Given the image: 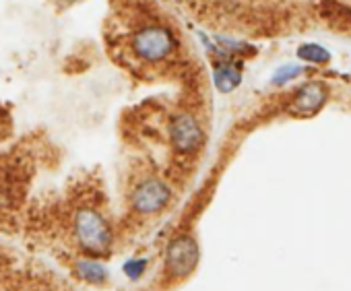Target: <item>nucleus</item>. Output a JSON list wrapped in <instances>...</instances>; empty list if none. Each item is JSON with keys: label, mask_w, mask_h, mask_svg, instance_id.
<instances>
[{"label": "nucleus", "mask_w": 351, "mask_h": 291, "mask_svg": "<svg viewBox=\"0 0 351 291\" xmlns=\"http://www.w3.org/2000/svg\"><path fill=\"white\" fill-rule=\"evenodd\" d=\"M132 54L145 64H159L178 50V38L165 25H145L130 40Z\"/></svg>", "instance_id": "1"}, {"label": "nucleus", "mask_w": 351, "mask_h": 291, "mask_svg": "<svg viewBox=\"0 0 351 291\" xmlns=\"http://www.w3.org/2000/svg\"><path fill=\"white\" fill-rule=\"evenodd\" d=\"M73 229H75V238L79 246L93 256L108 252L112 246V229L106 217L97 209H91V207L79 209L75 213Z\"/></svg>", "instance_id": "2"}, {"label": "nucleus", "mask_w": 351, "mask_h": 291, "mask_svg": "<svg viewBox=\"0 0 351 291\" xmlns=\"http://www.w3.org/2000/svg\"><path fill=\"white\" fill-rule=\"evenodd\" d=\"M167 132H169L171 147L182 155H195L205 142V132L201 122L189 112L171 116Z\"/></svg>", "instance_id": "3"}, {"label": "nucleus", "mask_w": 351, "mask_h": 291, "mask_svg": "<svg viewBox=\"0 0 351 291\" xmlns=\"http://www.w3.org/2000/svg\"><path fill=\"white\" fill-rule=\"evenodd\" d=\"M201 260L199 244L193 236L173 238L165 252V266L171 277H186L191 275Z\"/></svg>", "instance_id": "4"}, {"label": "nucleus", "mask_w": 351, "mask_h": 291, "mask_svg": "<svg viewBox=\"0 0 351 291\" xmlns=\"http://www.w3.org/2000/svg\"><path fill=\"white\" fill-rule=\"evenodd\" d=\"M169 201H171L169 186L163 180L149 178V180H143L141 184H136L130 205L138 215H153V213H159L161 209H165Z\"/></svg>", "instance_id": "5"}, {"label": "nucleus", "mask_w": 351, "mask_h": 291, "mask_svg": "<svg viewBox=\"0 0 351 291\" xmlns=\"http://www.w3.org/2000/svg\"><path fill=\"white\" fill-rule=\"evenodd\" d=\"M326 87L318 81H312V83H306L302 85L295 95H293V101L289 105V114L298 116V118H308V116H314L326 101Z\"/></svg>", "instance_id": "6"}, {"label": "nucleus", "mask_w": 351, "mask_h": 291, "mask_svg": "<svg viewBox=\"0 0 351 291\" xmlns=\"http://www.w3.org/2000/svg\"><path fill=\"white\" fill-rule=\"evenodd\" d=\"M213 83H215L217 91H221V93H232L234 89H238L240 83H242V68H240V64L236 60L215 62Z\"/></svg>", "instance_id": "7"}, {"label": "nucleus", "mask_w": 351, "mask_h": 291, "mask_svg": "<svg viewBox=\"0 0 351 291\" xmlns=\"http://www.w3.org/2000/svg\"><path fill=\"white\" fill-rule=\"evenodd\" d=\"M77 270L79 275L89 281V283H104L106 281V270L99 262L95 260H79L77 262Z\"/></svg>", "instance_id": "8"}, {"label": "nucleus", "mask_w": 351, "mask_h": 291, "mask_svg": "<svg viewBox=\"0 0 351 291\" xmlns=\"http://www.w3.org/2000/svg\"><path fill=\"white\" fill-rule=\"evenodd\" d=\"M298 56L306 62H316V64H324L328 62V52L322 48V46H316V44H306L298 50Z\"/></svg>", "instance_id": "9"}, {"label": "nucleus", "mask_w": 351, "mask_h": 291, "mask_svg": "<svg viewBox=\"0 0 351 291\" xmlns=\"http://www.w3.org/2000/svg\"><path fill=\"white\" fill-rule=\"evenodd\" d=\"M302 75V68L300 66H295V64H285V66H281L275 75H273V83L275 85H283V83H289L291 79H295V77H300Z\"/></svg>", "instance_id": "10"}, {"label": "nucleus", "mask_w": 351, "mask_h": 291, "mask_svg": "<svg viewBox=\"0 0 351 291\" xmlns=\"http://www.w3.org/2000/svg\"><path fill=\"white\" fill-rule=\"evenodd\" d=\"M0 201H3V186H0Z\"/></svg>", "instance_id": "11"}]
</instances>
